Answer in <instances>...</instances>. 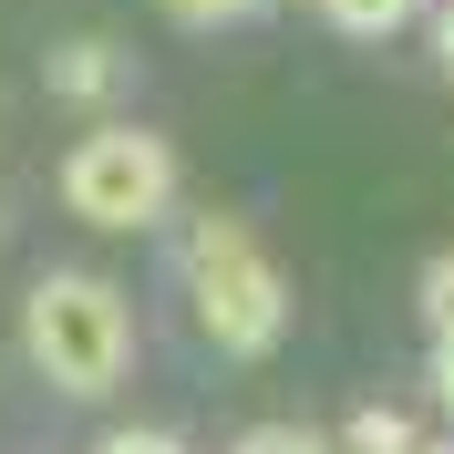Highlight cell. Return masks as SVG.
Segmentation results:
<instances>
[{
	"label": "cell",
	"mask_w": 454,
	"mask_h": 454,
	"mask_svg": "<svg viewBox=\"0 0 454 454\" xmlns=\"http://www.w3.org/2000/svg\"><path fill=\"white\" fill-rule=\"evenodd\" d=\"M434 403L454 413V340H434Z\"/></svg>",
	"instance_id": "obj_11"
},
{
	"label": "cell",
	"mask_w": 454,
	"mask_h": 454,
	"mask_svg": "<svg viewBox=\"0 0 454 454\" xmlns=\"http://www.w3.org/2000/svg\"><path fill=\"white\" fill-rule=\"evenodd\" d=\"M320 11H331L340 31H362V42H372V31H403V21H413V0H320Z\"/></svg>",
	"instance_id": "obj_5"
},
{
	"label": "cell",
	"mask_w": 454,
	"mask_h": 454,
	"mask_svg": "<svg viewBox=\"0 0 454 454\" xmlns=\"http://www.w3.org/2000/svg\"><path fill=\"white\" fill-rule=\"evenodd\" d=\"M176 21H197V31H217V21H238V11H258V0H166Z\"/></svg>",
	"instance_id": "obj_9"
},
{
	"label": "cell",
	"mask_w": 454,
	"mask_h": 454,
	"mask_svg": "<svg viewBox=\"0 0 454 454\" xmlns=\"http://www.w3.org/2000/svg\"><path fill=\"white\" fill-rule=\"evenodd\" d=\"M186 310L217 351H269L289 331V279L238 217H197L186 227Z\"/></svg>",
	"instance_id": "obj_2"
},
{
	"label": "cell",
	"mask_w": 454,
	"mask_h": 454,
	"mask_svg": "<svg viewBox=\"0 0 454 454\" xmlns=\"http://www.w3.org/2000/svg\"><path fill=\"white\" fill-rule=\"evenodd\" d=\"M434 52H444V73H454V0H444V21H434Z\"/></svg>",
	"instance_id": "obj_12"
},
{
	"label": "cell",
	"mask_w": 454,
	"mask_h": 454,
	"mask_svg": "<svg viewBox=\"0 0 454 454\" xmlns=\"http://www.w3.org/2000/svg\"><path fill=\"white\" fill-rule=\"evenodd\" d=\"M21 340H31V362H42V382H62V393H114L124 362H135V310H124V289L93 279V269H52V279H31V300H21Z\"/></svg>",
	"instance_id": "obj_1"
},
{
	"label": "cell",
	"mask_w": 454,
	"mask_h": 454,
	"mask_svg": "<svg viewBox=\"0 0 454 454\" xmlns=\"http://www.w3.org/2000/svg\"><path fill=\"white\" fill-rule=\"evenodd\" d=\"M351 454H424V444H413L403 413H362V424H351Z\"/></svg>",
	"instance_id": "obj_6"
},
{
	"label": "cell",
	"mask_w": 454,
	"mask_h": 454,
	"mask_svg": "<svg viewBox=\"0 0 454 454\" xmlns=\"http://www.w3.org/2000/svg\"><path fill=\"white\" fill-rule=\"evenodd\" d=\"M238 454H331V444H320V434H300V424H258Z\"/></svg>",
	"instance_id": "obj_8"
},
{
	"label": "cell",
	"mask_w": 454,
	"mask_h": 454,
	"mask_svg": "<svg viewBox=\"0 0 454 454\" xmlns=\"http://www.w3.org/2000/svg\"><path fill=\"white\" fill-rule=\"evenodd\" d=\"M424 320H434V340H454V258L424 269Z\"/></svg>",
	"instance_id": "obj_7"
},
{
	"label": "cell",
	"mask_w": 454,
	"mask_h": 454,
	"mask_svg": "<svg viewBox=\"0 0 454 454\" xmlns=\"http://www.w3.org/2000/svg\"><path fill=\"white\" fill-rule=\"evenodd\" d=\"M176 197V155L166 135H145V124H93L73 155H62V207L83 227H155Z\"/></svg>",
	"instance_id": "obj_3"
},
{
	"label": "cell",
	"mask_w": 454,
	"mask_h": 454,
	"mask_svg": "<svg viewBox=\"0 0 454 454\" xmlns=\"http://www.w3.org/2000/svg\"><path fill=\"white\" fill-rule=\"evenodd\" d=\"M104 83H114V42H62V52H52V93L93 104Z\"/></svg>",
	"instance_id": "obj_4"
},
{
	"label": "cell",
	"mask_w": 454,
	"mask_h": 454,
	"mask_svg": "<svg viewBox=\"0 0 454 454\" xmlns=\"http://www.w3.org/2000/svg\"><path fill=\"white\" fill-rule=\"evenodd\" d=\"M104 454H186V444H176V434H145V424H135V434H114Z\"/></svg>",
	"instance_id": "obj_10"
}]
</instances>
